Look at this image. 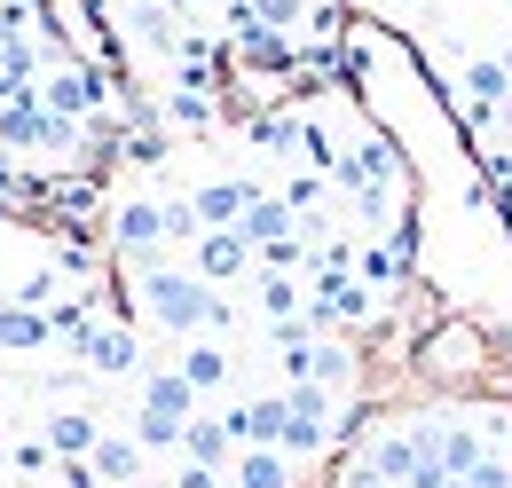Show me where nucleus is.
Masks as SVG:
<instances>
[{
	"instance_id": "nucleus-1",
	"label": "nucleus",
	"mask_w": 512,
	"mask_h": 488,
	"mask_svg": "<svg viewBox=\"0 0 512 488\" xmlns=\"http://www.w3.org/2000/svg\"><path fill=\"white\" fill-rule=\"evenodd\" d=\"M134 315H150L158 331H205V315H213V284L190 276V268H166V260H150V268H134Z\"/></svg>"
},
{
	"instance_id": "nucleus-2",
	"label": "nucleus",
	"mask_w": 512,
	"mask_h": 488,
	"mask_svg": "<svg viewBox=\"0 0 512 488\" xmlns=\"http://www.w3.org/2000/svg\"><path fill=\"white\" fill-rule=\"evenodd\" d=\"M394 182H402V150H394L386 134H363V142L339 158V174H331V189L347 197V213H355V221H386Z\"/></svg>"
},
{
	"instance_id": "nucleus-3",
	"label": "nucleus",
	"mask_w": 512,
	"mask_h": 488,
	"mask_svg": "<svg viewBox=\"0 0 512 488\" xmlns=\"http://www.w3.org/2000/svg\"><path fill=\"white\" fill-rule=\"evenodd\" d=\"M197 418V386L182 370H142V402H134V441L142 449H182V433Z\"/></svg>"
},
{
	"instance_id": "nucleus-4",
	"label": "nucleus",
	"mask_w": 512,
	"mask_h": 488,
	"mask_svg": "<svg viewBox=\"0 0 512 488\" xmlns=\"http://www.w3.org/2000/svg\"><path fill=\"white\" fill-rule=\"evenodd\" d=\"M379 292L363 284V276H347V268H316V284H308V331L316 339H339V331H371V315H379Z\"/></svg>"
},
{
	"instance_id": "nucleus-5",
	"label": "nucleus",
	"mask_w": 512,
	"mask_h": 488,
	"mask_svg": "<svg viewBox=\"0 0 512 488\" xmlns=\"http://www.w3.org/2000/svg\"><path fill=\"white\" fill-rule=\"evenodd\" d=\"M0 150H48V158H71V150H87V126L56 119V111L40 103V87H32V95L0 103Z\"/></svg>"
},
{
	"instance_id": "nucleus-6",
	"label": "nucleus",
	"mask_w": 512,
	"mask_h": 488,
	"mask_svg": "<svg viewBox=\"0 0 512 488\" xmlns=\"http://www.w3.org/2000/svg\"><path fill=\"white\" fill-rule=\"evenodd\" d=\"M111 252H119L127 268H150V260L166 252V205H150V197H127V205L111 213Z\"/></svg>"
},
{
	"instance_id": "nucleus-7",
	"label": "nucleus",
	"mask_w": 512,
	"mask_h": 488,
	"mask_svg": "<svg viewBox=\"0 0 512 488\" xmlns=\"http://www.w3.org/2000/svg\"><path fill=\"white\" fill-rule=\"evenodd\" d=\"M190 276H205V284H237V276H260L253 244L237 237V229H205V237L190 244Z\"/></svg>"
},
{
	"instance_id": "nucleus-8",
	"label": "nucleus",
	"mask_w": 512,
	"mask_h": 488,
	"mask_svg": "<svg viewBox=\"0 0 512 488\" xmlns=\"http://www.w3.org/2000/svg\"><path fill=\"white\" fill-rule=\"evenodd\" d=\"M79 370H95V378H127V370H142L134 323H95V331L79 339Z\"/></svg>"
},
{
	"instance_id": "nucleus-9",
	"label": "nucleus",
	"mask_w": 512,
	"mask_h": 488,
	"mask_svg": "<svg viewBox=\"0 0 512 488\" xmlns=\"http://www.w3.org/2000/svg\"><path fill=\"white\" fill-rule=\"evenodd\" d=\"M229 56L245 63V71H260V79H284V87H292V71H300V40H284V32H260V24H245V32L229 40Z\"/></svg>"
},
{
	"instance_id": "nucleus-10",
	"label": "nucleus",
	"mask_w": 512,
	"mask_h": 488,
	"mask_svg": "<svg viewBox=\"0 0 512 488\" xmlns=\"http://www.w3.org/2000/svg\"><path fill=\"white\" fill-rule=\"evenodd\" d=\"M40 441L56 449V465H71V457H95V441H103V418H95L87 402H56V410H48V426H40Z\"/></svg>"
},
{
	"instance_id": "nucleus-11",
	"label": "nucleus",
	"mask_w": 512,
	"mask_h": 488,
	"mask_svg": "<svg viewBox=\"0 0 512 488\" xmlns=\"http://www.w3.org/2000/svg\"><path fill=\"white\" fill-rule=\"evenodd\" d=\"M253 197H268V189L245 182V174H221V182H197L190 189V205H197V221H205V229H237Z\"/></svg>"
},
{
	"instance_id": "nucleus-12",
	"label": "nucleus",
	"mask_w": 512,
	"mask_h": 488,
	"mask_svg": "<svg viewBox=\"0 0 512 488\" xmlns=\"http://www.w3.org/2000/svg\"><path fill=\"white\" fill-rule=\"evenodd\" d=\"M221 426L237 433V449H276V441H284V394H260V402L221 410Z\"/></svg>"
},
{
	"instance_id": "nucleus-13",
	"label": "nucleus",
	"mask_w": 512,
	"mask_h": 488,
	"mask_svg": "<svg viewBox=\"0 0 512 488\" xmlns=\"http://www.w3.org/2000/svg\"><path fill=\"white\" fill-rule=\"evenodd\" d=\"M56 347V323L24 300H0V355H48Z\"/></svg>"
},
{
	"instance_id": "nucleus-14",
	"label": "nucleus",
	"mask_w": 512,
	"mask_h": 488,
	"mask_svg": "<svg viewBox=\"0 0 512 488\" xmlns=\"http://www.w3.org/2000/svg\"><path fill=\"white\" fill-rule=\"evenodd\" d=\"M489 457H497V426H481V418H473V426H465V418H449V426H442V473L465 481V473H473V465H489Z\"/></svg>"
},
{
	"instance_id": "nucleus-15",
	"label": "nucleus",
	"mask_w": 512,
	"mask_h": 488,
	"mask_svg": "<svg viewBox=\"0 0 512 488\" xmlns=\"http://www.w3.org/2000/svg\"><path fill=\"white\" fill-rule=\"evenodd\" d=\"M142 457H150V449H142L134 433H103L87 465H95V481H103V488H142Z\"/></svg>"
},
{
	"instance_id": "nucleus-16",
	"label": "nucleus",
	"mask_w": 512,
	"mask_h": 488,
	"mask_svg": "<svg viewBox=\"0 0 512 488\" xmlns=\"http://www.w3.org/2000/svg\"><path fill=\"white\" fill-rule=\"evenodd\" d=\"M40 79H48V48H40V40H8V48H0V103L32 95Z\"/></svg>"
},
{
	"instance_id": "nucleus-17",
	"label": "nucleus",
	"mask_w": 512,
	"mask_h": 488,
	"mask_svg": "<svg viewBox=\"0 0 512 488\" xmlns=\"http://www.w3.org/2000/svg\"><path fill=\"white\" fill-rule=\"evenodd\" d=\"M174 370L190 378V386H197V402H205V394H221V386H229V370H237V363H229V347H221V339H190Z\"/></svg>"
},
{
	"instance_id": "nucleus-18",
	"label": "nucleus",
	"mask_w": 512,
	"mask_h": 488,
	"mask_svg": "<svg viewBox=\"0 0 512 488\" xmlns=\"http://www.w3.org/2000/svg\"><path fill=\"white\" fill-rule=\"evenodd\" d=\"M253 300H260V323H300L308 315V284L300 276H253Z\"/></svg>"
},
{
	"instance_id": "nucleus-19",
	"label": "nucleus",
	"mask_w": 512,
	"mask_h": 488,
	"mask_svg": "<svg viewBox=\"0 0 512 488\" xmlns=\"http://www.w3.org/2000/svg\"><path fill=\"white\" fill-rule=\"evenodd\" d=\"M237 237L253 244H276V237H300V213H292V205H284V197H253V205H245V221H237Z\"/></svg>"
},
{
	"instance_id": "nucleus-20",
	"label": "nucleus",
	"mask_w": 512,
	"mask_h": 488,
	"mask_svg": "<svg viewBox=\"0 0 512 488\" xmlns=\"http://www.w3.org/2000/svg\"><path fill=\"white\" fill-rule=\"evenodd\" d=\"M182 457H190V465H213V473H229V465H237V433L221 426V418H190Z\"/></svg>"
},
{
	"instance_id": "nucleus-21",
	"label": "nucleus",
	"mask_w": 512,
	"mask_h": 488,
	"mask_svg": "<svg viewBox=\"0 0 512 488\" xmlns=\"http://www.w3.org/2000/svg\"><path fill=\"white\" fill-rule=\"evenodd\" d=\"M308 378H316V386H331V394H355L363 355H355V347H339V339H316V347H308Z\"/></svg>"
},
{
	"instance_id": "nucleus-22",
	"label": "nucleus",
	"mask_w": 512,
	"mask_h": 488,
	"mask_svg": "<svg viewBox=\"0 0 512 488\" xmlns=\"http://www.w3.org/2000/svg\"><path fill=\"white\" fill-rule=\"evenodd\" d=\"M229 481H237V488H300V473H292L284 449H237Z\"/></svg>"
},
{
	"instance_id": "nucleus-23",
	"label": "nucleus",
	"mask_w": 512,
	"mask_h": 488,
	"mask_svg": "<svg viewBox=\"0 0 512 488\" xmlns=\"http://www.w3.org/2000/svg\"><path fill=\"white\" fill-rule=\"evenodd\" d=\"M300 111H253V119H245V142H253V150H268V158H292V150H300Z\"/></svg>"
},
{
	"instance_id": "nucleus-24",
	"label": "nucleus",
	"mask_w": 512,
	"mask_h": 488,
	"mask_svg": "<svg viewBox=\"0 0 512 488\" xmlns=\"http://www.w3.org/2000/svg\"><path fill=\"white\" fill-rule=\"evenodd\" d=\"M245 16H253L260 32H284V40H300L316 8H308V0H245Z\"/></svg>"
},
{
	"instance_id": "nucleus-25",
	"label": "nucleus",
	"mask_w": 512,
	"mask_h": 488,
	"mask_svg": "<svg viewBox=\"0 0 512 488\" xmlns=\"http://www.w3.org/2000/svg\"><path fill=\"white\" fill-rule=\"evenodd\" d=\"M158 111H166V134H205V126H213V95H182V87H174Z\"/></svg>"
},
{
	"instance_id": "nucleus-26",
	"label": "nucleus",
	"mask_w": 512,
	"mask_h": 488,
	"mask_svg": "<svg viewBox=\"0 0 512 488\" xmlns=\"http://www.w3.org/2000/svg\"><path fill=\"white\" fill-rule=\"evenodd\" d=\"M284 205H292L300 221H316V213H331V182H323V174H292V182H284Z\"/></svg>"
},
{
	"instance_id": "nucleus-27",
	"label": "nucleus",
	"mask_w": 512,
	"mask_h": 488,
	"mask_svg": "<svg viewBox=\"0 0 512 488\" xmlns=\"http://www.w3.org/2000/svg\"><path fill=\"white\" fill-rule=\"evenodd\" d=\"M8 473H24V481H48V473H56V449H48L40 433H24V441L8 449Z\"/></svg>"
},
{
	"instance_id": "nucleus-28",
	"label": "nucleus",
	"mask_w": 512,
	"mask_h": 488,
	"mask_svg": "<svg viewBox=\"0 0 512 488\" xmlns=\"http://www.w3.org/2000/svg\"><path fill=\"white\" fill-rule=\"evenodd\" d=\"M48 488H103V481H95V465H87V457H71V465L48 473Z\"/></svg>"
},
{
	"instance_id": "nucleus-29",
	"label": "nucleus",
	"mask_w": 512,
	"mask_h": 488,
	"mask_svg": "<svg viewBox=\"0 0 512 488\" xmlns=\"http://www.w3.org/2000/svg\"><path fill=\"white\" fill-rule=\"evenodd\" d=\"M386 252L410 268V260H418V221H394V229H386Z\"/></svg>"
},
{
	"instance_id": "nucleus-30",
	"label": "nucleus",
	"mask_w": 512,
	"mask_h": 488,
	"mask_svg": "<svg viewBox=\"0 0 512 488\" xmlns=\"http://www.w3.org/2000/svg\"><path fill=\"white\" fill-rule=\"evenodd\" d=\"M465 481H473V488H512V465H505V457H489V465H473Z\"/></svg>"
},
{
	"instance_id": "nucleus-31",
	"label": "nucleus",
	"mask_w": 512,
	"mask_h": 488,
	"mask_svg": "<svg viewBox=\"0 0 512 488\" xmlns=\"http://www.w3.org/2000/svg\"><path fill=\"white\" fill-rule=\"evenodd\" d=\"M229 481V473H213V465H190V457H182V473H174V488H221Z\"/></svg>"
},
{
	"instance_id": "nucleus-32",
	"label": "nucleus",
	"mask_w": 512,
	"mask_h": 488,
	"mask_svg": "<svg viewBox=\"0 0 512 488\" xmlns=\"http://www.w3.org/2000/svg\"><path fill=\"white\" fill-rule=\"evenodd\" d=\"M134 8H174V0H127V16H134Z\"/></svg>"
},
{
	"instance_id": "nucleus-33",
	"label": "nucleus",
	"mask_w": 512,
	"mask_h": 488,
	"mask_svg": "<svg viewBox=\"0 0 512 488\" xmlns=\"http://www.w3.org/2000/svg\"><path fill=\"white\" fill-rule=\"evenodd\" d=\"M497 126H505V134H512V103H505V111H497Z\"/></svg>"
},
{
	"instance_id": "nucleus-34",
	"label": "nucleus",
	"mask_w": 512,
	"mask_h": 488,
	"mask_svg": "<svg viewBox=\"0 0 512 488\" xmlns=\"http://www.w3.org/2000/svg\"><path fill=\"white\" fill-rule=\"evenodd\" d=\"M442 488H473V481H442Z\"/></svg>"
},
{
	"instance_id": "nucleus-35",
	"label": "nucleus",
	"mask_w": 512,
	"mask_h": 488,
	"mask_svg": "<svg viewBox=\"0 0 512 488\" xmlns=\"http://www.w3.org/2000/svg\"><path fill=\"white\" fill-rule=\"evenodd\" d=\"M505 71H512V40H505Z\"/></svg>"
},
{
	"instance_id": "nucleus-36",
	"label": "nucleus",
	"mask_w": 512,
	"mask_h": 488,
	"mask_svg": "<svg viewBox=\"0 0 512 488\" xmlns=\"http://www.w3.org/2000/svg\"><path fill=\"white\" fill-rule=\"evenodd\" d=\"M0 481H8V465H0Z\"/></svg>"
},
{
	"instance_id": "nucleus-37",
	"label": "nucleus",
	"mask_w": 512,
	"mask_h": 488,
	"mask_svg": "<svg viewBox=\"0 0 512 488\" xmlns=\"http://www.w3.org/2000/svg\"><path fill=\"white\" fill-rule=\"evenodd\" d=\"M221 488H237V481H221Z\"/></svg>"
}]
</instances>
